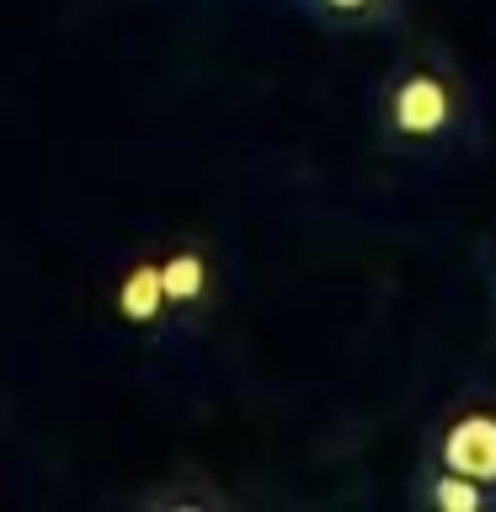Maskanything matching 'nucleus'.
<instances>
[{"label": "nucleus", "mask_w": 496, "mask_h": 512, "mask_svg": "<svg viewBox=\"0 0 496 512\" xmlns=\"http://www.w3.org/2000/svg\"><path fill=\"white\" fill-rule=\"evenodd\" d=\"M368 139L400 166H454L486 139L480 86L443 38H406L368 80Z\"/></svg>", "instance_id": "1"}, {"label": "nucleus", "mask_w": 496, "mask_h": 512, "mask_svg": "<svg viewBox=\"0 0 496 512\" xmlns=\"http://www.w3.org/2000/svg\"><path fill=\"white\" fill-rule=\"evenodd\" d=\"M230 294L224 251L198 230H150L128 240L107 272V315L128 342L176 352L214 326Z\"/></svg>", "instance_id": "2"}, {"label": "nucleus", "mask_w": 496, "mask_h": 512, "mask_svg": "<svg viewBox=\"0 0 496 512\" xmlns=\"http://www.w3.org/2000/svg\"><path fill=\"white\" fill-rule=\"evenodd\" d=\"M422 464L454 470L496 496V384H459L422 427Z\"/></svg>", "instance_id": "3"}, {"label": "nucleus", "mask_w": 496, "mask_h": 512, "mask_svg": "<svg viewBox=\"0 0 496 512\" xmlns=\"http://www.w3.org/2000/svg\"><path fill=\"white\" fill-rule=\"evenodd\" d=\"M304 22L336 38H379V32L406 27L411 0H288Z\"/></svg>", "instance_id": "4"}, {"label": "nucleus", "mask_w": 496, "mask_h": 512, "mask_svg": "<svg viewBox=\"0 0 496 512\" xmlns=\"http://www.w3.org/2000/svg\"><path fill=\"white\" fill-rule=\"evenodd\" d=\"M406 502L416 512H496V496L475 480H464L454 470H438V464H422L406 480Z\"/></svg>", "instance_id": "5"}, {"label": "nucleus", "mask_w": 496, "mask_h": 512, "mask_svg": "<svg viewBox=\"0 0 496 512\" xmlns=\"http://www.w3.org/2000/svg\"><path fill=\"white\" fill-rule=\"evenodd\" d=\"M491 272H496V256H491Z\"/></svg>", "instance_id": "6"}]
</instances>
